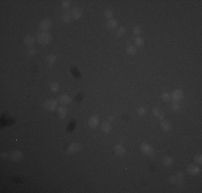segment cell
I'll use <instances>...</instances> for the list:
<instances>
[{"label": "cell", "instance_id": "6da1fadb", "mask_svg": "<svg viewBox=\"0 0 202 193\" xmlns=\"http://www.w3.org/2000/svg\"><path fill=\"white\" fill-rule=\"evenodd\" d=\"M38 41L41 43V44H47V43L51 42V36L48 33H41L38 36Z\"/></svg>", "mask_w": 202, "mask_h": 193}, {"label": "cell", "instance_id": "7a4b0ae2", "mask_svg": "<svg viewBox=\"0 0 202 193\" xmlns=\"http://www.w3.org/2000/svg\"><path fill=\"white\" fill-rule=\"evenodd\" d=\"M141 151L143 153H145V155H147V156L154 155L153 148H152L150 146H148L147 144H142V145H141Z\"/></svg>", "mask_w": 202, "mask_h": 193}, {"label": "cell", "instance_id": "3957f363", "mask_svg": "<svg viewBox=\"0 0 202 193\" xmlns=\"http://www.w3.org/2000/svg\"><path fill=\"white\" fill-rule=\"evenodd\" d=\"M56 105H57V102L56 100H48V101L45 102V108L48 110H53L56 108Z\"/></svg>", "mask_w": 202, "mask_h": 193}, {"label": "cell", "instance_id": "277c9868", "mask_svg": "<svg viewBox=\"0 0 202 193\" xmlns=\"http://www.w3.org/2000/svg\"><path fill=\"white\" fill-rule=\"evenodd\" d=\"M71 15L73 18H75V19H77V18H80L82 16V10L80 9V8H74L73 10H72L71 12Z\"/></svg>", "mask_w": 202, "mask_h": 193}, {"label": "cell", "instance_id": "5b68a950", "mask_svg": "<svg viewBox=\"0 0 202 193\" xmlns=\"http://www.w3.org/2000/svg\"><path fill=\"white\" fill-rule=\"evenodd\" d=\"M187 172H188L189 174H191V175H197L200 172V170L196 165H189L188 167H187Z\"/></svg>", "mask_w": 202, "mask_h": 193}, {"label": "cell", "instance_id": "8992f818", "mask_svg": "<svg viewBox=\"0 0 202 193\" xmlns=\"http://www.w3.org/2000/svg\"><path fill=\"white\" fill-rule=\"evenodd\" d=\"M49 27H51V20H48V19H44L43 22H41V23H40V28H41V29L46 30V29H48Z\"/></svg>", "mask_w": 202, "mask_h": 193}, {"label": "cell", "instance_id": "52a82bcc", "mask_svg": "<svg viewBox=\"0 0 202 193\" xmlns=\"http://www.w3.org/2000/svg\"><path fill=\"white\" fill-rule=\"evenodd\" d=\"M80 145L79 144H71L69 147H68V151L69 152H75V151H77V150H80Z\"/></svg>", "mask_w": 202, "mask_h": 193}, {"label": "cell", "instance_id": "ba28073f", "mask_svg": "<svg viewBox=\"0 0 202 193\" xmlns=\"http://www.w3.org/2000/svg\"><path fill=\"white\" fill-rule=\"evenodd\" d=\"M182 96H183V92L181 91V90H175V91L172 93V98L175 100V101L180 100Z\"/></svg>", "mask_w": 202, "mask_h": 193}, {"label": "cell", "instance_id": "9c48e42d", "mask_svg": "<svg viewBox=\"0 0 202 193\" xmlns=\"http://www.w3.org/2000/svg\"><path fill=\"white\" fill-rule=\"evenodd\" d=\"M59 102H60L61 104H63V105H66V104H69L70 102H71V99H70V96H61L60 99H59Z\"/></svg>", "mask_w": 202, "mask_h": 193}, {"label": "cell", "instance_id": "30bf717a", "mask_svg": "<svg viewBox=\"0 0 202 193\" xmlns=\"http://www.w3.org/2000/svg\"><path fill=\"white\" fill-rule=\"evenodd\" d=\"M20 158H22V152H20V151H14V152H12L11 159L13 160V161H18Z\"/></svg>", "mask_w": 202, "mask_h": 193}, {"label": "cell", "instance_id": "8fae6325", "mask_svg": "<svg viewBox=\"0 0 202 193\" xmlns=\"http://www.w3.org/2000/svg\"><path fill=\"white\" fill-rule=\"evenodd\" d=\"M114 150H115V153H116V155H118V156H121V155H124V153H125V149H124L123 146H120V145H117V146H115Z\"/></svg>", "mask_w": 202, "mask_h": 193}, {"label": "cell", "instance_id": "7c38bea8", "mask_svg": "<svg viewBox=\"0 0 202 193\" xmlns=\"http://www.w3.org/2000/svg\"><path fill=\"white\" fill-rule=\"evenodd\" d=\"M106 26H108L109 29H114V28L117 27V22L114 19H110L108 22V24H106Z\"/></svg>", "mask_w": 202, "mask_h": 193}, {"label": "cell", "instance_id": "4fadbf2b", "mask_svg": "<svg viewBox=\"0 0 202 193\" xmlns=\"http://www.w3.org/2000/svg\"><path fill=\"white\" fill-rule=\"evenodd\" d=\"M98 126V118L97 117H91L89 119V127L91 128H95V127Z\"/></svg>", "mask_w": 202, "mask_h": 193}, {"label": "cell", "instance_id": "5bb4252c", "mask_svg": "<svg viewBox=\"0 0 202 193\" xmlns=\"http://www.w3.org/2000/svg\"><path fill=\"white\" fill-rule=\"evenodd\" d=\"M24 42H25V44H26V45H28V46H31V45L34 44V38H32L31 36H27L26 38H25Z\"/></svg>", "mask_w": 202, "mask_h": 193}, {"label": "cell", "instance_id": "9a60e30c", "mask_svg": "<svg viewBox=\"0 0 202 193\" xmlns=\"http://www.w3.org/2000/svg\"><path fill=\"white\" fill-rule=\"evenodd\" d=\"M153 114L155 115L156 117H158V118H164V115H162V112L159 110V108H154V110H153Z\"/></svg>", "mask_w": 202, "mask_h": 193}, {"label": "cell", "instance_id": "2e32d148", "mask_svg": "<svg viewBox=\"0 0 202 193\" xmlns=\"http://www.w3.org/2000/svg\"><path fill=\"white\" fill-rule=\"evenodd\" d=\"M102 130L106 133H109L111 131V124H109V122H104V124H102Z\"/></svg>", "mask_w": 202, "mask_h": 193}, {"label": "cell", "instance_id": "e0dca14e", "mask_svg": "<svg viewBox=\"0 0 202 193\" xmlns=\"http://www.w3.org/2000/svg\"><path fill=\"white\" fill-rule=\"evenodd\" d=\"M170 128H171V126H170V124H169V122H167V121L161 122V129H162L164 131L170 130Z\"/></svg>", "mask_w": 202, "mask_h": 193}, {"label": "cell", "instance_id": "ac0fdd59", "mask_svg": "<svg viewBox=\"0 0 202 193\" xmlns=\"http://www.w3.org/2000/svg\"><path fill=\"white\" fill-rule=\"evenodd\" d=\"M58 114L60 117H65L66 114H67V110L65 107H59L58 108Z\"/></svg>", "mask_w": 202, "mask_h": 193}, {"label": "cell", "instance_id": "d6986e66", "mask_svg": "<svg viewBox=\"0 0 202 193\" xmlns=\"http://www.w3.org/2000/svg\"><path fill=\"white\" fill-rule=\"evenodd\" d=\"M127 53L130 55H135V53H137V50H135V47H133V46H128L127 47Z\"/></svg>", "mask_w": 202, "mask_h": 193}, {"label": "cell", "instance_id": "ffe728a7", "mask_svg": "<svg viewBox=\"0 0 202 193\" xmlns=\"http://www.w3.org/2000/svg\"><path fill=\"white\" fill-rule=\"evenodd\" d=\"M172 159H171L170 157H164V165H167V166H169V165H171L172 164Z\"/></svg>", "mask_w": 202, "mask_h": 193}, {"label": "cell", "instance_id": "44dd1931", "mask_svg": "<svg viewBox=\"0 0 202 193\" xmlns=\"http://www.w3.org/2000/svg\"><path fill=\"white\" fill-rule=\"evenodd\" d=\"M46 60H47V62L53 63V62H55V60H56V56H54V55H49V56L46 58Z\"/></svg>", "mask_w": 202, "mask_h": 193}, {"label": "cell", "instance_id": "7402d4cb", "mask_svg": "<svg viewBox=\"0 0 202 193\" xmlns=\"http://www.w3.org/2000/svg\"><path fill=\"white\" fill-rule=\"evenodd\" d=\"M51 89H52V91H57L59 89V85L57 83H53L51 85Z\"/></svg>", "mask_w": 202, "mask_h": 193}, {"label": "cell", "instance_id": "603a6c76", "mask_svg": "<svg viewBox=\"0 0 202 193\" xmlns=\"http://www.w3.org/2000/svg\"><path fill=\"white\" fill-rule=\"evenodd\" d=\"M161 99L164 100V101L167 102V101H170L171 96H170V94H169V93H164V94L161 96Z\"/></svg>", "mask_w": 202, "mask_h": 193}, {"label": "cell", "instance_id": "cb8c5ba5", "mask_svg": "<svg viewBox=\"0 0 202 193\" xmlns=\"http://www.w3.org/2000/svg\"><path fill=\"white\" fill-rule=\"evenodd\" d=\"M143 43H144L143 39H141V38H137V39H135V45H138V46H142V45H143Z\"/></svg>", "mask_w": 202, "mask_h": 193}, {"label": "cell", "instance_id": "d4e9b609", "mask_svg": "<svg viewBox=\"0 0 202 193\" xmlns=\"http://www.w3.org/2000/svg\"><path fill=\"white\" fill-rule=\"evenodd\" d=\"M63 22H70V20H71V17H70L69 14H63Z\"/></svg>", "mask_w": 202, "mask_h": 193}, {"label": "cell", "instance_id": "484cf974", "mask_svg": "<svg viewBox=\"0 0 202 193\" xmlns=\"http://www.w3.org/2000/svg\"><path fill=\"white\" fill-rule=\"evenodd\" d=\"M125 32H126V29H125V28L121 27V28H119L118 31H117V36H121V34L125 33Z\"/></svg>", "mask_w": 202, "mask_h": 193}, {"label": "cell", "instance_id": "4316f807", "mask_svg": "<svg viewBox=\"0 0 202 193\" xmlns=\"http://www.w3.org/2000/svg\"><path fill=\"white\" fill-rule=\"evenodd\" d=\"M112 11H111V10H106V17H108V18H111L112 17Z\"/></svg>", "mask_w": 202, "mask_h": 193}, {"label": "cell", "instance_id": "83f0119b", "mask_svg": "<svg viewBox=\"0 0 202 193\" xmlns=\"http://www.w3.org/2000/svg\"><path fill=\"white\" fill-rule=\"evenodd\" d=\"M140 32H141V29H140L138 26H135V27L133 28V33H135V34H139Z\"/></svg>", "mask_w": 202, "mask_h": 193}, {"label": "cell", "instance_id": "f1b7e54d", "mask_svg": "<svg viewBox=\"0 0 202 193\" xmlns=\"http://www.w3.org/2000/svg\"><path fill=\"white\" fill-rule=\"evenodd\" d=\"M180 107H181V106H180V103H174V104L172 105V108H173V110H180Z\"/></svg>", "mask_w": 202, "mask_h": 193}, {"label": "cell", "instance_id": "f546056e", "mask_svg": "<svg viewBox=\"0 0 202 193\" xmlns=\"http://www.w3.org/2000/svg\"><path fill=\"white\" fill-rule=\"evenodd\" d=\"M138 113H139V115H144L145 114V110H144L143 107H141V108H139V110H138Z\"/></svg>", "mask_w": 202, "mask_h": 193}, {"label": "cell", "instance_id": "4dcf8cb0", "mask_svg": "<svg viewBox=\"0 0 202 193\" xmlns=\"http://www.w3.org/2000/svg\"><path fill=\"white\" fill-rule=\"evenodd\" d=\"M195 161L197 162V163H201V156H196L195 157Z\"/></svg>", "mask_w": 202, "mask_h": 193}, {"label": "cell", "instance_id": "1f68e13d", "mask_svg": "<svg viewBox=\"0 0 202 193\" xmlns=\"http://www.w3.org/2000/svg\"><path fill=\"white\" fill-rule=\"evenodd\" d=\"M70 5V1H63V8H68Z\"/></svg>", "mask_w": 202, "mask_h": 193}, {"label": "cell", "instance_id": "d6a6232c", "mask_svg": "<svg viewBox=\"0 0 202 193\" xmlns=\"http://www.w3.org/2000/svg\"><path fill=\"white\" fill-rule=\"evenodd\" d=\"M34 53H36V51H34V48H32V50H30V51H29V55H32V56H34Z\"/></svg>", "mask_w": 202, "mask_h": 193}, {"label": "cell", "instance_id": "836d02e7", "mask_svg": "<svg viewBox=\"0 0 202 193\" xmlns=\"http://www.w3.org/2000/svg\"><path fill=\"white\" fill-rule=\"evenodd\" d=\"M1 157H2V158H7L8 155H7V153H2V155H1Z\"/></svg>", "mask_w": 202, "mask_h": 193}]
</instances>
